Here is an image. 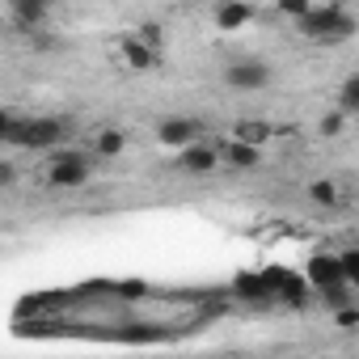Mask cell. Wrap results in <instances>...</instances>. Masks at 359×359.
<instances>
[{
  "label": "cell",
  "mask_w": 359,
  "mask_h": 359,
  "mask_svg": "<svg viewBox=\"0 0 359 359\" xmlns=\"http://www.w3.org/2000/svg\"><path fill=\"white\" fill-rule=\"evenodd\" d=\"M309 9H313V0H275V13H279V18H287L292 26H296Z\"/></svg>",
  "instance_id": "cell-17"
},
{
  "label": "cell",
  "mask_w": 359,
  "mask_h": 359,
  "mask_svg": "<svg viewBox=\"0 0 359 359\" xmlns=\"http://www.w3.org/2000/svg\"><path fill=\"white\" fill-rule=\"evenodd\" d=\"M212 18H216V26L224 34H237V30H245L254 22V5H250V0H220Z\"/></svg>",
  "instance_id": "cell-9"
},
{
  "label": "cell",
  "mask_w": 359,
  "mask_h": 359,
  "mask_svg": "<svg viewBox=\"0 0 359 359\" xmlns=\"http://www.w3.org/2000/svg\"><path fill=\"white\" fill-rule=\"evenodd\" d=\"M359 30V22L338 5H313L300 22H296V34H304L309 43H346L351 34Z\"/></svg>",
  "instance_id": "cell-2"
},
{
  "label": "cell",
  "mask_w": 359,
  "mask_h": 359,
  "mask_svg": "<svg viewBox=\"0 0 359 359\" xmlns=\"http://www.w3.org/2000/svg\"><path fill=\"white\" fill-rule=\"evenodd\" d=\"M216 165H224V156H220V144H187L182 148V156H177V169H187V173H212Z\"/></svg>",
  "instance_id": "cell-8"
},
{
  "label": "cell",
  "mask_w": 359,
  "mask_h": 359,
  "mask_svg": "<svg viewBox=\"0 0 359 359\" xmlns=\"http://www.w3.org/2000/svg\"><path fill=\"white\" fill-rule=\"evenodd\" d=\"M89 177H93V152L55 148V156L47 161V187L51 191H81Z\"/></svg>",
  "instance_id": "cell-3"
},
{
  "label": "cell",
  "mask_w": 359,
  "mask_h": 359,
  "mask_svg": "<svg viewBox=\"0 0 359 359\" xmlns=\"http://www.w3.org/2000/svg\"><path fill=\"white\" fill-rule=\"evenodd\" d=\"M334 106H342L346 114H355V118H359V72H355V76H346V81L338 85V102H334Z\"/></svg>",
  "instance_id": "cell-14"
},
{
  "label": "cell",
  "mask_w": 359,
  "mask_h": 359,
  "mask_svg": "<svg viewBox=\"0 0 359 359\" xmlns=\"http://www.w3.org/2000/svg\"><path fill=\"white\" fill-rule=\"evenodd\" d=\"M118 51H123V64H127V68H135V72H148V68H156V64H161V51H156L152 43H144L140 34H135V39H123V47H118Z\"/></svg>",
  "instance_id": "cell-11"
},
{
  "label": "cell",
  "mask_w": 359,
  "mask_h": 359,
  "mask_svg": "<svg viewBox=\"0 0 359 359\" xmlns=\"http://www.w3.org/2000/svg\"><path fill=\"white\" fill-rule=\"evenodd\" d=\"M68 118H55V114H39V118H18V114H5L0 123V140L9 148H26V152H55L64 140H68Z\"/></svg>",
  "instance_id": "cell-1"
},
{
  "label": "cell",
  "mask_w": 359,
  "mask_h": 359,
  "mask_svg": "<svg viewBox=\"0 0 359 359\" xmlns=\"http://www.w3.org/2000/svg\"><path fill=\"white\" fill-rule=\"evenodd\" d=\"M140 39H144V43H152V47L161 51V30H156V26H144V30H140Z\"/></svg>",
  "instance_id": "cell-21"
},
{
  "label": "cell",
  "mask_w": 359,
  "mask_h": 359,
  "mask_svg": "<svg viewBox=\"0 0 359 359\" xmlns=\"http://www.w3.org/2000/svg\"><path fill=\"white\" fill-rule=\"evenodd\" d=\"M271 81H275L271 64H262V60H254V55H241V60H233V64L224 68V85L237 89V93H258V89H266Z\"/></svg>",
  "instance_id": "cell-4"
},
{
  "label": "cell",
  "mask_w": 359,
  "mask_h": 359,
  "mask_svg": "<svg viewBox=\"0 0 359 359\" xmlns=\"http://www.w3.org/2000/svg\"><path fill=\"white\" fill-rule=\"evenodd\" d=\"M13 182H18V165L0 161V191H13Z\"/></svg>",
  "instance_id": "cell-20"
},
{
  "label": "cell",
  "mask_w": 359,
  "mask_h": 359,
  "mask_svg": "<svg viewBox=\"0 0 359 359\" xmlns=\"http://www.w3.org/2000/svg\"><path fill=\"white\" fill-rule=\"evenodd\" d=\"M199 118H187V114H165L161 123H156V140L165 144V148H177L182 152L187 144H195L199 140Z\"/></svg>",
  "instance_id": "cell-5"
},
{
  "label": "cell",
  "mask_w": 359,
  "mask_h": 359,
  "mask_svg": "<svg viewBox=\"0 0 359 359\" xmlns=\"http://www.w3.org/2000/svg\"><path fill=\"white\" fill-rule=\"evenodd\" d=\"M346 118H351V114H346L342 106H334V110H325V114L317 118V131H321V135H342V131H346Z\"/></svg>",
  "instance_id": "cell-15"
},
{
  "label": "cell",
  "mask_w": 359,
  "mask_h": 359,
  "mask_svg": "<svg viewBox=\"0 0 359 359\" xmlns=\"http://www.w3.org/2000/svg\"><path fill=\"white\" fill-rule=\"evenodd\" d=\"M304 199L313 208H338L342 203V187L334 182V177H313V182L304 187Z\"/></svg>",
  "instance_id": "cell-12"
},
{
  "label": "cell",
  "mask_w": 359,
  "mask_h": 359,
  "mask_svg": "<svg viewBox=\"0 0 359 359\" xmlns=\"http://www.w3.org/2000/svg\"><path fill=\"white\" fill-rule=\"evenodd\" d=\"M220 156H224V165H233V169H258V165H262V144H250V140L233 135L229 144H220Z\"/></svg>",
  "instance_id": "cell-10"
},
{
  "label": "cell",
  "mask_w": 359,
  "mask_h": 359,
  "mask_svg": "<svg viewBox=\"0 0 359 359\" xmlns=\"http://www.w3.org/2000/svg\"><path fill=\"white\" fill-rule=\"evenodd\" d=\"M304 283H309L313 292H330V287L346 283V279H342V266H338V254H334V258H330V254L309 258V266H304Z\"/></svg>",
  "instance_id": "cell-7"
},
{
  "label": "cell",
  "mask_w": 359,
  "mask_h": 359,
  "mask_svg": "<svg viewBox=\"0 0 359 359\" xmlns=\"http://www.w3.org/2000/svg\"><path fill=\"white\" fill-rule=\"evenodd\" d=\"M233 135H241V140H250V144H262V140L271 135V127H258V118H245V123H237Z\"/></svg>",
  "instance_id": "cell-18"
},
{
  "label": "cell",
  "mask_w": 359,
  "mask_h": 359,
  "mask_svg": "<svg viewBox=\"0 0 359 359\" xmlns=\"http://www.w3.org/2000/svg\"><path fill=\"white\" fill-rule=\"evenodd\" d=\"M338 266H342V279H346L351 287H359V245L342 250V254H338Z\"/></svg>",
  "instance_id": "cell-16"
},
{
  "label": "cell",
  "mask_w": 359,
  "mask_h": 359,
  "mask_svg": "<svg viewBox=\"0 0 359 359\" xmlns=\"http://www.w3.org/2000/svg\"><path fill=\"white\" fill-rule=\"evenodd\" d=\"M123 148H127V135H123L118 127H102V131L93 135V156H102V161L118 156Z\"/></svg>",
  "instance_id": "cell-13"
},
{
  "label": "cell",
  "mask_w": 359,
  "mask_h": 359,
  "mask_svg": "<svg viewBox=\"0 0 359 359\" xmlns=\"http://www.w3.org/2000/svg\"><path fill=\"white\" fill-rule=\"evenodd\" d=\"M51 5H68V0H51Z\"/></svg>",
  "instance_id": "cell-22"
},
{
  "label": "cell",
  "mask_w": 359,
  "mask_h": 359,
  "mask_svg": "<svg viewBox=\"0 0 359 359\" xmlns=\"http://www.w3.org/2000/svg\"><path fill=\"white\" fill-rule=\"evenodd\" d=\"M51 9H55L51 0H9V22L34 39V30H43L51 22Z\"/></svg>",
  "instance_id": "cell-6"
},
{
  "label": "cell",
  "mask_w": 359,
  "mask_h": 359,
  "mask_svg": "<svg viewBox=\"0 0 359 359\" xmlns=\"http://www.w3.org/2000/svg\"><path fill=\"white\" fill-rule=\"evenodd\" d=\"M334 325H342V330H359V309H351V304L334 309Z\"/></svg>",
  "instance_id": "cell-19"
}]
</instances>
